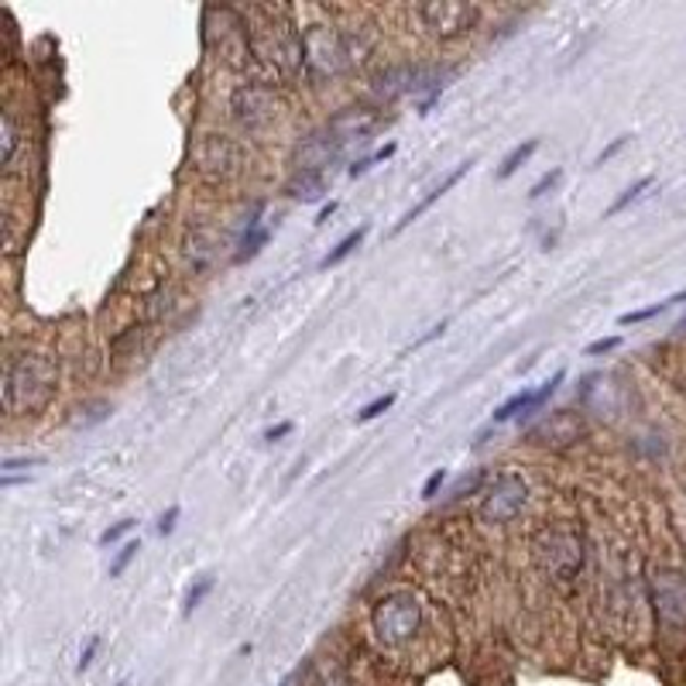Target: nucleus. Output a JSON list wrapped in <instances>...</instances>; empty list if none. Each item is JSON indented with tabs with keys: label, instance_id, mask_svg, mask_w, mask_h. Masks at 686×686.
Listing matches in <instances>:
<instances>
[{
	"label": "nucleus",
	"instance_id": "f257e3e1",
	"mask_svg": "<svg viewBox=\"0 0 686 686\" xmlns=\"http://www.w3.org/2000/svg\"><path fill=\"white\" fill-rule=\"evenodd\" d=\"M56 364L52 358L32 350V353H17L8 364L4 374V406L14 416L25 412H41L49 406V398L56 395Z\"/></svg>",
	"mask_w": 686,
	"mask_h": 686
},
{
	"label": "nucleus",
	"instance_id": "f03ea898",
	"mask_svg": "<svg viewBox=\"0 0 686 686\" xmlns=\"http://www.w3.org/2000/svg\"><path fill=\"white\" fill-rule=\"evenodd\" d=\"M371 625L385 646H406L422 628V604L412 594H388L385 601H377Z\"/></svg>",
	"mask_w": 686,
	"mask_h": 686
},
{
	"label": "nucleus",
	"instance_id": "7ed1b4c3",
	"mask_svg": "<svg viewBox=\"0 0 686 686\" xmlns=\"http://www.w3.org/2000/svg\"><path fill=\"white\" fill-rule=\"evenodd\" d=\"M535 556L559 580H570L583 566V539L570 529H550L535 539Z\"/></svg>",
	"mask_w": 686,
	"mask_h": 686
},
{
	"label": "nucleus",
	"instance_id": "20e7f679",
	"mask_svg": "<svg viewBox=\"0 0 686 686\" xmlns=\"http://www.w3.org/2000/svg\"><path fill=\"white\" fill-rule=\"evenodd\" d=\"M416 11L436 38H457L474 28L481 17V8L464 4V0H436V4H419Z\"/></svg>",
	"mask_w": 686,
	"mask_h": 686
},
{
	"label": "nucleus",
	"instance_id": "39448f33",
	"mask_svg": "<svg viewBox=\"0 0 686 686\" xmlns=\"http://www.w3.org/2000/svg\"><path fill=\"white\" fill-rule=\"evenodd\" d=\"M526 502H529L526 481L518 474H502V478L491 481L481 515L488 518V522H512V518L526 508Z\"/></svg>",
	"mask_w": 686,
	"mask_h": 686
},
{
	"label": "nucleus",
	"instance_id": "423d86ee",
	"mask_svg": "<svg viewBox=\"0 0 686 686\" xmlns=\"http://www.w3.org/2000/svg\"><path fill=\"white\" fill-rule=\"evenodd\" d=\"M652 604L666 625H686V577L676 570H659L652 577Z\"/></svg>",
	"mask_w": 686,
	"mask_h": 686
},
{
	"label": "nucleus",
	"instance_id": "0eeeda50",
	"mask_svg": "<svg viewBox=\"0 0 686 686\" xmlns=\"http://www.w3.org/2000/svg\"><path fill=\"white\" fill-rule=\"evenodd\" d=\"M344 148V141L334 134V131H316L302 141V145L296 148V165H299V172H323L334 165V158L340 155Z\"/></svg>",
	"mask_w": 686,
	"mask_h": 686
},
{
	"label": "nucleus",
	"instance_id": "6e6552de",
	"mask_svg": "<svg viewBox=\"0 0 686 686\" xmlns=\"http://www.w3.org/2000/svg\"><path fill=\"white\" fill-rule=\"evenodd\" d=\"M563 377H566V371H556V374L550 377V382H546V385H539L535 392H518V395H512L508 401H502L498 412H494V422H508V419H515V416L539 412V409L546 406V401L559 392Z\"/></svg>",
	"mask_w": 686,
	"mask_h": 686
},
{
	"label": "nucleus",
	"instance_id": "1a4fd4ad",
	"mask_svg": "<svg viewBox=\"0 0 686 686\" xmlns=\"http://www.w3.org/2000/svg\"><path fill=\"white\" fill-rule=\"evenodd\" d=\"M272 107H275L272 89L268 86H257V83H248L244 89H238V97H233V113H238L248 128L265 124L268 117H272Z\"/></svg>",
	"mask_w": 686,
	"mask_h": 686
},
{
	"label": "nucleus",
	"instance_id": "9d476101",
	"mask_svg": "<svg viewBox=\"0 0 686 686\" xmlns=\"http://www.w3.org/2000/svg\"><path fill=\"white\" fill-rule=\"evenodd\" d=\"M470 169H474V161H460V165H457V169H454V172H449V176H446V179H443V182H440V185L433 189V193H430V196H422V200H419V203H416V206H412V209L406 213V217H401V220L395 224V230H392V233H401V230H406L409 224H416V220L422 217V213H425V209H433V206H436V203H440V200H443V196L449 193V189H454V185H457V182H460V179H464V176L470 172Z\"/></svg>",
	"mask_w": 686,
	"mask_h": 686
},
{
	"label": "nucleus",
	"instance_id": "9b49d317",
	"mask_svg": "<svg viewBox=\"0 0 686 686\" xmlns=\"http://www.w3.org/2000/svg\"><path fill=\"white\" fill-rule=\"evenodd\" d=\"M374 128H377V117L368 113L364 107H347L344 113L334 117V124H329V131H334L340 141H350V137L364 141V137L374 134Z\"/></svg>",
	"mask_w": 686,
	"mask_h": 686
},
{
	"label": "nucleus",
	"instance_id": "f8f14e48",
	"mask_svg": "<svg viewBox=\"0 0 686 686\" xmlns=\"http://www.w3.org/2000/svg\"><path fill=\"white\" fill-rule=\"evenodd\" d=\"M326 185H329V179L323 172H299L289 182V196L299 200V203H316V200L326 196Z\"/></svg>",
	"mask_w": 686,
	"mask_h": 686
},
{
	"label": "nucleus",
	"instance_id": "ddd939ff",
	"mask_svg": "<svg viewBox=\"0 0 686 686\" xmlns=\"http://www.w3.org/2000/svg\"><path fill=\"white\" fill-rule=\"evenodd\" d=\"M268 238L272 233L257 224V217H251L248 224H244V233H241V248H238V254H233V265H241V262H251V257L262 251L265 244H268Z\"/></svg>",
	"mask_w": 686,
	"mask_h": 686
},
{
	"label": "nucleus",
	"instance_id": "4468645a",
	"mask_svg": "<svg viewBox=\"0 0 686 686\" xmlns=\"http://www.w3.org/2000/svg\"><path fill=\"white\" fill-rule=\"evenodd\" d=\"M535 152H539V137H529V141H522L518 148H512V152L505 155V161L498 165V179H512Z\"/></svg>",
	"mask_w": 686,
	"mask_h": 686
},
{
	"label": "nucleus",
	"instance_id": "2eb2a0df",
	"mask_svg": "<svg viewBox=\"0 0 686 686\" xmlns=\"http://www.w3.org/2000/svg\"><path fill=\"white\" fill-rule=\"evenodd\" d=\"M679 302H686V289L683 292H673L670 299H662V302H655V305H646V310H635V313H625L618 323L622 326H635V323H646V320H655V316H662V313H670L673 305H679Z\"/></svg>",
	"mask_w": 686,
	"mask_h": 686
},
{
	"label": "nucleus",
	"instance_id": "dca6fc26",
	"mask_svg": "<svg viewBox=\"0 0 686 686\" xmlns=\"http://www.w3.org/2000/svg\"><path fill=\"white\" fill-rule=\"evenodd\" d=\"M655 179L652 176H642V179H638V182H631L628 189H625V193L618 196V200H614L607 209H604V217H618V213H625L628 206H635L638 200H642L646 193H649V185H652Z\"/></svg>",
	"mask_w": 686,
	"mask_h": 686
},
{
	"label": "nucleus",
	"instance_id": "f3484780",
	"mask_svg": "<svg viewBox=\"0 0 686 686\" xmlns=\"http://www.w3.org/2000/svg\"><path fill=\"white\" fill-rule=\"evenodd\" d=\"M368 238V224H361L358 230H353V233H347V238L334 248V251H329L326 257H323V262H320V268L326 272V268H334V265H340L344 262V257L350 254V251H358V244Z\"/></svg>",
	"mask_w": 686,
	"mask_h": 686
},
{
	"label": "nucleus",
	"instance_id": "a211bd4d",
	"mask_svg": "<svg viewBox=\"0 0 686 686\" xmlns=\"http://www.w3.org/2000/svg\"><path fill=\"white\" fill-rule=\"evenodd\" d=\"M213 587H217V577H213V574H206V577H200V580H193V583H189V590H185V614H193L203 601H206V594H209V590Z\"/></svg>",
	"mask_w": 686,
	"mask_h": 686
},
{
	"label": "nucleus",
	"instance_id": "6ab92c4d",
	"mask_svg": "<svg viewBox=\"0 0 686 686\" xmlns=\"http://www.w3.org/2000/svg\"><path fill=\"white\" fill-rule=\"evenodd\" d=\"M395 152H398V145H395V141H388V145H385L382 152H374V155L361 158L358 165H350V179H361L364 172H371V169H374V165H382V161H388V158H392Z\"/></svg>",
	"mask_w": 686,
	"mask_h": 686
},
{
	"label": "nucleus",
	"instance_id": "aec40b11",
	"mask_svg": "<svg viewBox=\"0 0 686 686\" xmlns=\"http://www.w3.org/2000/svg\"><path fill=\"white\" fill-rule=\"evenodd\" d=\"M14 145H17L14 117H11V113H4V124H0V158H4V165H11V158H14Z\"/></svg>",
	"mask_w": 686,
	"mask_h": 686
},
{
	"label": "nucleus",
	"instance_id": "412c9836",
	"mask_svg": "<svg viewBox=\"0 0 686 686\" xmlns=\"http://www.w3.org/2000/svg\"><path fill=\"white\" fill-rule=\"evenodd\" d=\"M395 406V392H388V395H382V398H374V401H368V406L358 412V422H371V419H377L382 412H388Z\"/></svg>",
	"mask_w": 686,
	"mask_h": 686
},
{
	"label": "nucleus",
	"instance_id": "4be33fe9",
	"mask_svg": "<svg viewBox=\"0 0 686 686\" xmlns=\"http://www.w3.org/2000/svg\"><path fill=\"white\" fill-rule=\"evenodd\" d=\"M137 550H141V542L137 539H131V542H124V550L113 556V563H110V577H121L124 570H128V563L137 556Z\"/></svg>",
	"mask_w": 686,
	"mask_h": 686
},
{
	"label": "nucleus",
	"instance_id": "5701e85b",
	"mask_svg": "<svg viewBox=\"0 0 686 686\" xmlns=\"http://www.w3.org/2000/svg\"><path fill=\"white\" fill-rule=\"evenodd\" d=\"M131 529H137V518H124V522H117V526H110L104 535H100V546H113L117 539H124Z\"/></svg>",
	"mask_w": 686,
	"mask_h": 686
},
{
	"label": "nucleus",
	"instance_id": "b1692460",
	"mask_svg": "<svg viewBox=\"0 0 686 686\" xmlns=\"http://www.w3.org/2000/svg\"><path fill=\"white\" fill-rule=\"evenodd\" d=\"M563 179V172L559 169H553V172H546V176H542L532 189H529V200H542V196H546V193H553V185Z\"/></svg>",
	"mask_w": 686,
	"mask_h": 686
},
{
	"label": "nucleus",
	"instance_id": "393cba45",
	"mask_svg": "<svg viewBox=\"0 0 686 686\" xmlns=\"http://www.w3.org/2000/svg\"><path fill=\"white\" fill-rule=\"evenodd\" d=\"M443 484H446V467H440L436 474L425 478V484H422V498H425V502H433V498H436V491H440Z\"/></svg>",
	"mask_w": 686,
	"mask_h": 686
},
{
	"label": "nucleus",
	"instance_id": "a878e982",
	"mask_svg": "<svg viewBox=\"0 0 686 686\" xmlns=\"http://www.w3.org/2000/svg\"><path fill=\"white\" fill-rule=\"evenodd\" d=\"M614 347H622V337H604V340H594V344H587V358H601V353L614 350Z\"/></svg>",
	"mask_w": 686,
	"mask_h": 686
},
{
	"label": "nucleus",
	"instance_id": "bb28decb",
	"mask_svg": "<svg viewBox=\"0 0 686 686\" xmlns=\"http://www.w3.org/2000/svg\"><path fill=\"white\" fill-rule=\"evenodd\" d=\"M179 515H182L179 505H172L169 512H165V515L158 518V535H172V532H176V522H179Z\"/></svg>",
	"mask_w": 686,
	"mask_h": 686
},
{
	"label": "nucleus",
	"instance_id": "cd10ccee",
	"mask_svg": "<svg viewBox=\"0 0 686 686\" xmlns=\"http://www.w3.org/2000/svg\"><path fill=\"white\" fill-rule=\"evenodd\" d=\"M628 141H631V134H622V137H614V141H611V145H607V148H604V152L598 155V165H604L607 158H614V155H618V152H622V148L628 145Z\"/></svg>",
	"mask_w": 686,
	"mask_h": 686
},
{
	"label": "nucleus",
	"instance_id": "c85d7f7f",
	"mask_svg": "<svg viewBox=\"0 0 686 686\" xmlns=\"http://www.w3.org/2000/svg\"><path fill=\"white\" fill-rule=\"evenodd\" d=\"M292 433V422H278V425H272V430L265 433V440L268 443H278V440H286Z\"/></svg>",
	"mask_w": 686,
	"mask_h": 686
},
{
	"label": "nucleus",
	"instance_id": "c756f323",
	"mask_svg": "<svg viewBox=\"0 0 686 686\" xmlns=\"http://www.w3.org/2000/svg\"><path fill=\"white\" fill-rule=\"evenodd\" d=\"M41 460H4V478H11L14 474V470H25V467H38Z\"/></svg>",
	"mask_w": 686,
	"mask_h": 686
},
{
	"label": "nucleus",
	"instance_id": "7c9ffc66",
	"mask_svg": "<svg viewBox=\"0 0 686 686\" xmlns=\"http://www.w3.org/2000/svg\"><path fill=\"white\" fill-rule=\"evenodd\" d=\"M97 649H100V638H89V646H86V652H83V659H80V670H86V666H89L93 655H97Z\"/></svg>",
	"mask_w": 686,
	"mask_h": 686
},
{
	"label": "nucleus",
	"instance_id": "2f4dec72",
	"mask_svg": "<svg viewBox=\"0 0 686 686\" xmlns=\"http://www.w3.org/2000/svg\"><path fill=\"white\" fill-rule=\"evenodd\" d=\"M334 213H337V203H326V206L320 209V217H316V227H323L329 217H334Z\"/></svg>",
	"mask_w": 686,
	"mask_h": 686
},
{
	"label": "nucleus",
	"instance_id": "473e14b6",
	"mask_svg": "<svg viewBox=\"0 0 686 686\" xmlns=\"http://www.w3.org/2000/svg\"><path fill=\"white\" fill-rule=\"evenodd\" d=\"M278 686H302V673H299V670H292V673H289L286 679H281Z\"/></svg>",
	"mask_w": 686,
	"mask_h": 686
},
{
	"label": "nucleus",
	"instance_id": "72a5a7b5",
	"mask_svg": "<svg viewBox=\"0 0 686 686\" xmlns=\"http://www.w3.org/2000/svg\"><path fill=\"white\" fill-rule=\"evenodd\" d=\"M676 326H679V334H683V329H686V316H683V320H679Z\"/></svg>",
	"mask_w": 686,
	"mask_h": 686
}]
</instances>
